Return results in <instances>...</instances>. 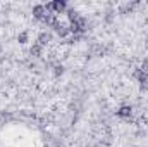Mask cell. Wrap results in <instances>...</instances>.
Instances as JSON below:
<instances>
[{"instance_id": "cell-6", "label": "cell", "mask_w": 148, "mask_h": 147, "mask_svg": "<svg viewBox=\"0 0 148 147\" xmlns=\"http://www.w3.org/2000/svg\"><path fill=\"white\" fill-rule=\"evenodd\" d=\"M31 54H33L35 57H40V54H41V45H40V43H36V45L31 47Z\"/></svg>"}, {"instance_id": "cell-1", "label": "cell", "mask_w": 148, "mask_h": 147, "mask_svg": "<svg viewBox=\"0 0 148 147\" xmlns=\"http://www.w3.org/2000/svg\"><path fill=\"white\" fill-rule=\"evenodd\" d=\"M66 7H67V3L64 2V0H55V2H50V3H47L45 5V9L47 10H55V12H64L66 10Z\"/></svg>"}, {"instance_id": "cell-7", "label": "cell", "mask_w": 148, "mask_h": 147, "mask_svg": "<svg viewBox=\"0 0 148 147\" xmlns=\"http://www.w3.org/2000/svg\"><path fill=\"white\" fill-rule=\"evenodd\" d=\"M67 17H69V21H71V23H74V21H76V19L79 17V14H77V12H76L74 9H71V10L67 12Z\"/></svg>"}, {"instance_id": "cell-5", "label": "cell", "mask_w": 148, "mask_h": 147, "mask_svg": "<svg viewBox=\"0 0 148 147\" xmlns=\"http://www.w3.org/2000/svg\"><path fill=\"white\" fill-rule=\"evenodd\" d=\"M117 116H121V118H129V116H131V107H129V106H122L121 109L117 111Z\"/></svg>"}, {"instance_id": "cell-10", "label": "cell", "mask_w": 148, "mask_h": 147, "mask_svg": "<svg viewBox=\"0 0 148 147\" xmlns=\"http://www.w3.org/2000/svg\"><path fill=\"white\" fill-rule=\"evenodd\" d=\"M26 40H28V33H21L19 35V42L21 43H26Z\"/></svg>"}, {"instance_id": "cell-8", "label": "cell", "mask_w": 148, "mask_h": 147, "mask_svg": "<svg viewBox=\"0 0 148 147\" xmlns=\"http://www.w3.org/2000/svg\"><path fill=\"white\" fill-rule=\"evenodd\" d=\"M57 33H59V37H66V35L69 33V28H66V26L62 24V26H60V28L57 30Z\"/></svg>"}, {"instance_id": "cell-12", "label": "cell", "mask_w": 148, "mask_h": 147, "mask_svg": "<svg viewBox=\"0 0 148 147\" xmlns=\"http://www.w3.org/2000/svg\"><path fill=\"white\" fill-rule=\"evenodd\" d=\"M55 74H62V66H57L55 68Z\"/></svg>"}, {"instance_id": "cell-2", "label": "cell", "mask_w": 148, "mask_h": 147, "mask_svg": "<svg viewBox=\"0 0 148 147\" xmlns=\"http://www.w3.org/2000/svg\"><path fill=\"white\" fill-rule=\"evenodd\" d=\"M84 17H77L74 23H71V26H69V31L71 33H81L83 30H84Z\"/></svg>"}, {"instance_id": "cell-4", "label": "cell", "mask_w": 148, "mask_h": 147, "mask_svg": "<svg viewBox=\"0 0 148 147\" xmlns=\"http://www.w3.org/2000/svg\"><path fill=\"white\" fill-rule=\"evenodd\" d=\"M134 78L140 80V83H147L148 81V74L145 73V71H141V69H136V71H134Z\"/></svg>"}, {"instance_id": "cell-9", "label": "cell", "mask_w": 148, "mask_h": 147, "mask_svg": "<svg viewBox=\"0 0 148 147\" xmlns=\"http://www.w3.org/2000/svg\"><path fill=\"white\" fill-rule=\"evenodd\" d=\"M48 40H50V37H48L47 33H41V35H40V38H38V42H40V45H45V43H47Z\"/></svg>"}, {"instance_id": "cell-3", "label": "cell", "mask_w": 148, "mask_h": 147, "mask_svg": "<svg viewBox=\"0 0 148 147\" xmlns=\"http://www.w3.org/2000/svg\"><path fill=\"white\" fill-rule=\"evenodd\" d=\"M33 16H35L36 19H40V21H43V19L48 16V10L45 9V5H35V7H33Z\"/></svg>"}, {"instance_id": "cell-11", "label": "cell", "mask_w": 148, "mask_h": 147, "mask_svg": "<svg viewBox=\"0 0 148 147\" xmlns=\"http://www.w3.org/2000/svg\"><path fill=\"white\" fill-rule=\"evenodd\" d=\"M141 71H145V73L148 74V61H145V62H143V68H141Z\"/></svg>"}]
</instances>
